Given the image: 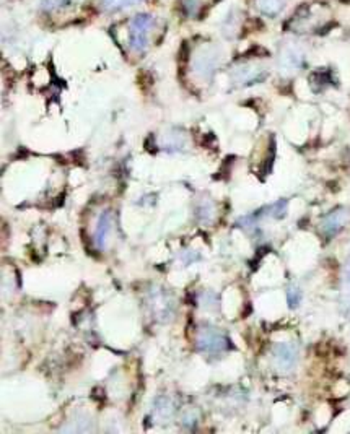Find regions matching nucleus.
Returning a JSON list of instances; mask_svg holds the SVG:
<instances>
[{
  "label": "nucleus",
  "mask_w": 350,
  "mask_h": 434,
  "mask_svg": "<svg viewBox=\"0 0 350 434\" xmlns=\"http://www.w3.org/2000/svg\"><path fill=\"white\" fill-rule=\"evenodd\" d=\"M186 138L180 130H170L163 135L162 147L166 152H180V150L185 148Z\"/></svg>",
  "instance_id": "f8f14e48"
},
{
  "label": "nucleus",
  "mask_w": 350,
  "mask_h": 434,
  "mask_svg": "<svg viewBox=\"0 0 350 434\" xmlns=\"http://www.w3.org/2000/svg\"><path fill=\"white\" fill-rule=\"evenodd\" d=\"M342 308L350 316V255L346 262V269H344V280H342V298H341Z\"/></svg>",
  "instance_id": "dca6fc26"
},
{
  "label": "nucleus",
  "mask_w": 350,
  "mask_h": 434,
  "mask_svg": "<svg viewBox=\"0 0 350 434\" xmlns=\"http://www.w3.org/2000/svg\"><path fill=\"white\" fill-rule=\"evenodd\" d=\"M197 350L207 355H220L230 348V340L224 332L214 327H204L199 330L196 338Z\"/></svg>",
  "instance_id": "7ed1b4c3"
},
{
  "label": "nucleus",
  "mask_w": 350,
  "mask_h": 434,
  "mask_svg": "<svg viewBox=\"0 0 350 434\" xmlns=\"http://www.w3.org/2000/svg\"><path fill=\"white\" fill-rule=\"evenodd\" d=\"M222 51L214 43H205L196 49V52L191 55L192 72L199 79L210 80L219 70L222 64Z\"/></svg>",
  "instance_id": "f257e3e1"
},
{
  "label": "nucleus",
  "mask_w": 350,
  "mask_h": 434,
  "mask_svg": "<svg viewBox=\"0 0 350 434\" xmlns=\"http://www.w3.org/2000/svg\"><path fill=\"white\" fill-rule=\"evenodd\" d=\"M288 0H256V7L261 13L268 16L279 15L285 9Z\"/></svg>",
  "instance_id": "ddd939ff"
},
{
  "label": "nucleus",
  "mask_w": 350,
  "mask_h": 434,
  "mask_svg": "<svg viewBox=\"0 0 350 434\" xmlns=\"http://www.w3.org/2000/svg\"><path fill=\"white\" fill-rule=\"evenodd\" d=\"M287 299H288V304H290V308H297L300 301H302V291H300V288L295 285L288 288Z\"/></svg>",
  "instance_id": "a211bd4d"
},
{
  "label": "nucleus",
  "mask_w": 350,
  "mask_h": 434,
  "mask_svg": "<svg viewBox=\"0 0 350 434\" xmlns=\"http://www.w3.org/2000/svg\"><path fill=\"white\" fill-rule=\"evenodd\" d=\"M305 60V54L302 49L295 44H288L282 49V52L279 55V69L282 70V74H295L300 69H302Z\"/></svg>",
  "instance_id": "0eeeda50"
},
{
  "label": "nucleus",
  "mask_w": 350,
  "mask_h": 434,
  "mask_svg": "<svg viewBox=\"0 0 350 434\" xmlns=\"http://www.w3.org/2000/svg\"><path fill=\"white\" fill-rule=\"evenodd\" d=\"M69 4V0H41V7L46 12H55Z\"/></svg>",
  "instance_id": "f3484780"
},
{
  "label": "nucleus",
  "mask_w": 350,
  "mask_h": 434,
  "mask_svg": "<svg viewBox=\"0 0 350 434\" xmlns=\"http://www.w3.org/2000/svg\"><path fill=\"white\" fill-rule=\"evenodd\" d=\"M197 220L201 221L202 225H210L215 218V205L212 200L204 199L201 204L197 205Z\"/></svg>",
  "instance_id": "2eb2a0df"
},
{
  "label": "nucleus",
  "mask_w": 350,
  "mask_h": 434,
  "mask_svg": "<svg viewBox=\"0 0 350 434\" xmlns=\"http://www.w3.org/2000/svg\"><path fill=\"white\" fill-rule=\"evenodd\" d=\"M113 225H114V216L109 210H104L102 215L98 216L97 226H94L93 233V243L94 247L98 250H104L108 246L109 236L113 233Z\"/></svg>",
  "instance_id": "6e6552de"
},
{
  "label": "nucleus",
  "mask_w": 350,
  "mask_h": 434,
  "mask_svg": "<svg viewBox=\"0 0 350 434\" xmlns=\"http://www.w3.org/2000/svg\"><path fill=\"white\" fill-rule=\"evenodd\" d=\"M155 20L148 13H138L129 25V48L132 52L143 54L147 51L150 35H152Z\"/></svg>",
  "instance_id": "f03ea898"
},
{
  "label": "nucleus",
  "mask_w": 350,
  "mask_h": 434,
  "mask_svg": "<svg viewBox=\"0 0 350 434\" xmlns=\"http://www.w3.org/2000/svg\"><path fill=\"white\" fill-rule=\"evenodd\" d=\"M350 221V210L347 208H339L336 211H332L327 216H324L323 221H321V231H323V235L331 238L337 235L339 231L342 230L344 226H346Z\"/></svg>",
  "instance_id": "1a4fd4ad"
},
{
  "label": "nucleus",
  "mask_w": 350,
  "mask_h": 434,
  "mask_svg": "<svg viewBox=\"0 0 350 434\" xmlns=\"http://www.w3.org/2000/svg\"><path fill=\"white\" fill-rule=\"evenodd\" d=\"M214 4V0H180L181 12L187 18H201L204 12H207V9Z\"/></svg>",
  "instance_id": "9d476101"
},
{
  "label": "nucleus",
  "mask_w": 350,
  "mask_h": 434,
  "mask_svg": "<svg viewBox=\"0 0 350 434\" xmlns=\"http://www.w3.org/2000/svg\"><path fill=\"white\" fill-rule=\"evenodd\" d=\"M268 70L259 64H241L231 72V79L238 87H249L266 79Z\"/></svg>",
  "instance_id": "423d86ee"
},
{
  "label": "nucleus",
  "mask_w": 350,
  "mask_h": 434,
  "mask_svg": "<svg viewBox=\"0 0 350 434\" xmlns=\"http://www.w3.org/2000/svg\"><path fill=\"white\" fill-rule=\"evenodd\" d=\"M148 306H150V309H152V314L155 316V319L165 322V321H170L171 316H173V311H175L173 299H171V296L165 291V289L152 288V291L148 293Z\"/></svg>",
  "instance_id": "39448f33"
},
{
  "label": "nucleus",
  "mask_w": 350,
  "mask_h": 434,
  "mask_svg": "<svg viewBox=\"0 0 350 434\" xmlns=\"http://www.w3.org/2000/svg\"><path fill=\"white\" fill-rule=\"evenodd\" d=\"M175 413V405L170 397H158L155 402V415L158 416L160 421L171 420Z\"/></svg>",
  "instance_id": "4468645a"
},
{
  "label": "nucleus",
  "mask_w": 350,
  "mask_h": 434,
  "mask_svg": "<svg viewBox=\"0 0 350 434\" xmlns=\"http://www.w3.org/2000/svg\"><path fill=\"white\" fill-rule=\"evenodd\" d=\"M141 2L142 0H98V7L106 13H116L121 12V10L134 7Z\"/></svg>",
  "instance_id": "9b49d317"
},
{
  "label": "nucleus",
  "mask_w": 350,
  "mask_h": 434,
  "mask_svg": "<svg viewBox=\"0 0 350 434\" xmlns=\"http://www.w3.org/2000/svg\"><path fill=\"white\" fill-rule=\"evenodd\" d=\"M272 363L280 372H290L298 363V348L293 343H277L272 348Z\"/></svg>",
  "instance_id": "20e7f679"
}]
</instances>
